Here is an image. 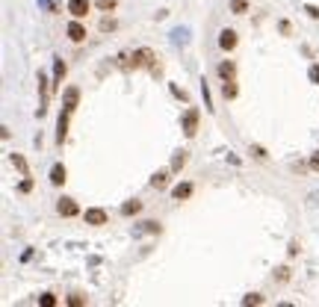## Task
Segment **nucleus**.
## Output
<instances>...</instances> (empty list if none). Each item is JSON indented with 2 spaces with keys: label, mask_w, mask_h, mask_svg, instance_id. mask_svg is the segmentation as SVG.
<instances>
[{
  "label": "nucleus",
  "mask_w": 319,
  "mask_h": 307,
  "mask_svg": "<svg viewBox=\"0 0 319 307\" xmlns=\"http://www.w3.org/2000/svg\"><path fill=\"white\" fill-rule=\"evenodd\" d=\"M192 189H195L192 184H178L174 189H172V198H174V201H186V198L192 195Z\"/></svg>",
  "instance_id": "nucleus-14"
},
{
  "label": "nucleus",
  "mask_w": 319,
  "mask_h": 307,
  "mask_svg": "<svg viewBox=\"0 0 319 307\" xmlns=\"http://www.w3.org/2000/svg\"><path fill=\"white\" fill-rule=\"evenodd\" d=\"M236 42H240V38H236V30H230V27H224V30L219 32V48H222L224 54H230V50L236 48Z\"/></svg>",
  "instance_id": "nucleus-7"
},
{
  "label": "nucleus",
  "mask_w": 319,
  "mask_h": 307,
  "mask_svg": "<svg viewBox=\"0 0 319 307\" xmlns=\"http://www.w3.org/2000/svg\"><path fill=\"white\" fill-rule=\"evenodd\" d=\"M287 251H290V257H296V254H298V242L292 240V242H290V248H287Z\"/></svg>",
  "instance_id": "nucleus-35"
},
{
  "label": "nucleus",
  "mask_w": 319,
  "mask_h": 307,
  "mask_svg": "<svg viewBox=\"0 0 319 307\" xmlns=\"http://www.w3.org/2000/svg\"><path fill=\"white\" fill-rule=\"evenodd\" d=\"M95 6L100 12H112V9L118 6V0H95Z\"/></svg>",
  "instance_id": "nucleus-20"
},
{
  "label": "nucleus",
  "mask_w": 319,
  "mask_h": 307,
  "mask_svg": "<svg viewBox=\"0 0 319 307\" xmlns=\"http://www.w3.org/2000/svg\"><path fill=\"white\" fill-rule=\"evenodd\" d=\"M308 74H310V80L319 86V65H310V71H308Z\"/></svg>",
  "instance_id": "nucleus-33"
},
{
  "label": "nucleus",
  "mask_w": 319,
  "mask_h": 307,
  "mask_svg": "<svg viewBox=\"0 0 319 307\" xmlns=\"http://www.w3.org/2000/svg\"><path fill=\"white\" fill-rule=\"evenodd\" d=\"M222 94H224V100H234V98L240 94V89H236V80H222Z\"/></svg>",
  "instance_id": "nucleus-15"
},
{
  "label": "nucleus",
  "mask_w": 319,
  "mask_h": 307,
  "mask_svg": "<svg viewBox=\"0 0 319 307\" xmlns=\"http://www.w3.org/2000/svg\"><path fill=\"white\" fill-rule=\"evenodd\" d=\"M139 230H145V234H160L162 228H160V222H142V228Z\"/></svg>",
  "instance_id": "nucleus-21"
},
{
  "label": "nucleus",
  "mask_w": 319,
  "mask_h": 307,
  "mask_svg": "<svg viewBox=\"0 0 319 307\" xmlns=\"http://www.w3.org/2000/svg\"><path fill=\"white\" fill-rule=\"evenodd\" d=\"M65 71H68V65H65L60 56H56V60H54V92H60V89H62Z\"/></svg>",
  "instance_id": "nucleus-10"
},
{
  "label": "nucleus",
  "mask_w": 319,
  "mask_h": 307,
  "mask_svg": "<svg viewBox=\"0 0 319 307\" xmlns=\"http://www.w3.org/2000/svg\"><path fill=\"white\" fill-rule=\"evenodd\" d=\"M248 6H252L248 0H230V12H234V15H246Z\"/></svg>",
  "instance_id": "nucleus-19"
},
{
  "label": "nucleus",
  "mask_w": 319,
  "mask_h": 307,
  "mask_svg": "<svg viewBox=\"0 0 319 307\" xmlns=\"http://www.w3.org/2000/svg\"><path fill=\"white\" fill-rule=\"evenodd\" d=\"M30 189H32V178H30V174H24V180L18 184V192H24V195H27Z\"/></svg>",
  "instance_id": "nucleus-26"
},
{
  "label": "nucleus",
  "mask_w": 319,
  "mask_h": 307,
  "mask_svg": "<svg viewBox=\"0 0 319 307\" xmlns=\"http://www.w3.org/2000/svg\"><path fill=\"white\" fill-rule=\"evenodd\" d=\"M168 174H172V168H160V172H154L151 186H154V189H166V186H168Z\"/></svg>",
  "instance_id": "nucleus-12"
},
{
  "label": "nucleus",
  "mask_w": 319,
  "mask_h": 307,
  "mask_svg": "<svg viewBox=\"0 0 319 307\" xmlns=\"http://www.w3.org/2000/svg\"><path fill=\"white\" fill-rule=\"evenodd\" d=\"M38 304H42V307H56V296H50V292H44V296L38 298Z\"/></svg>",
  "instance_id": "nucleus-25"
},
{
  "label": "nucleus",
  "mask_w": 319,
  "mask_h": 307,
  "mask_svg": "<svg viewBox=\"0 0 319 307\" xmlns=\"http://www.w3.org/2000/svg\"><path fill=\"white\" fill-rule=\"evenodd\" d=\"M278 30L284 32V36H290V32H292V27H290V21H281V24H278Z\"/></svg>",
  "instance_id": "nucleus-34"
},
{
  "label": "nucleus",
  "mask_w": 319,
  "mask_h": 307,
  "mask_svg": "<svg viewBox=\"0 0 319 307\" xmlns=\"http://www.w3.org/2000/svg\"><path fill=\"white\" fill-rule=\"evenodd\" d=\"M304 12H308L314 21H319V6H314V3H304Z\"/></svg>",
  "instance_id": "nucleus-29"
},
{
  "label": "nucleus",
  "mask_w": 319,
  "mask_h": 307,
  "mask_svg": "<svg viewBox=\"0 0 319 307\" xmlns=\"http://www.w3.org/2000/svg\"><path fill=\"white\" fill-rule=\"evenodd\" d=\"M65 180H68V172H65L62 162H56V166L50 168V184H54V186H62Z\"/></svg>",
  "instance_id": "nucleus-11"
},
{
  "label": "nucleus",
  "mask_w": 319,
  "mask_h": 307,
  "mask_svg": "<svg viewBox=\"0 0 319 307\" xmlns=\"http://www.w3.org/2000/svg\"><path fill=\"white\" fill-rule=\"evenodd\" d=\"M184 166H186V151H178L174 156H172V166H168V168H172V174H178Z\"/></svg>",
  "instance_id": "nucleus-16"
},
{
  "label": "nucleus",
  "mask_w": 319,
  "mask_h": 307,
  "mask_svg": "<svg viewBox=\"0 0 319 307\" xmlns=\"http://www.w3.org/2000/svg\"><path fill=\"white\" fill-rule=\"evenodd\" d=\"M168 89H172V94H174V98H180V100H184V104H190V98H186V92H184V89H178V86H174V83H172V86H168Z\"/></svg>",
  "instance_id": "nucleus-28"
},
{
  "label": "nucleus",
  "mask_w": 319,
  "mask_h": 307,
  "mask_svg": "<svg viewBox=\"0 0 319 307\" xmlns=\"http://www.w3.org/2000/svg\"><path fill=\"white\" fill-rule=\"evenodd\" d=\"M68 304H71V307H83V304H86V296L74 292V296H68Z\"/></svg>",
  "instance_id": "nucleus-24"
},
{
  "label": "nucleus",
  "mask_w": 319,
  "mask_h": 307,
  "mask_svg": "<svg viewBox=\"0 0 319 307\" xmlns=\"http://www.w3.org/2000/svg\"><path fill=\"white\" fill-rule=\"evenodd\" d=\"M219 77H222V80H236V65L230 60L219 62Z\"/></svg>",
  "instance_id": "nucleus-13"
},
{
  "label": "nucleus",
  "mask_w": 319,
  "mask_h": 307,
  "mask_svg": "<svg viewBox=\"0 0 319 307\" xmlns=\"http://www.w3.org/2000/svg\"><path fill=\"white\" fill-rule=\"evenodd\" d=\"M65 9H68V15H71V18H80V21H83V18L89 15L92 3H89V0H68V6H65Z\"/></svg>",
  "instance_id": "nucleus-3"
},
{
  "label": "nucleus",
  "mask_w": 319,
  "mask_h": 307,
  "mask_svg": "<svg viewBox=\"0 0 319 307\" xmlns=\"http://www.w3.org/2000/svg\"><path fill=\"white\" fill-rule=\"evenodd\" d=\"M68 38H71V42H74V44H83V42H86V36H89V32H86V27H83V24H80V18H74V21H71V24H68Z\"/></svg>",
  "instance_id": "nucleus-5"
},
{
  "label": "nucleus",
  "mask_w": 319,
  "mask_h": 307,
  "mask_svg": "<svg viewBox=\"0 0 319 307\" xmlns=\"http://www.w3.org/2000/svg\"><path fill=\"white\" fill-rule=\"evenodd\" d=\"M201 94H204V106H207V110H213V100H210V92H207V83L201 86Z\"/></svg>",
  "instance_id": "nucleus-32"
},
{
  "label": "nucleus",
  "mask_w": 319,
  "mask_h": 307,
  "mask_svg": "<svg viewBox=\"0 0 319 307\" xmlns=\"http://www.w3.org/2000/svg\"><path fill=\"white\" fill-rule=\"evenodd\" d=\"M198 118H201V112H198L195 106H190V110L184 112V118H180V127H184V133H186L190 139L198 133Z\"/></svg>",
  "instance_id": "nucleus-2"
},
{
  "label": "nucleus",
  "mask_w": 319,
  "mask_h": 307,
  "mask_svg": "<svg viewBox=\"0 0 319 307\" xmlns=\"http://www.w3.org/2000/svg\"><path fill=\"white\" fill-rule=\"evenodd\" d=\"M124 68L128 71H136V68H151V74H160V65H157V56H154V50L151 48H139V50H133L124 62Z\"/></svg>",
  "instance_id": "nucleus-1"
},
{
  "label": "nucleus",
  "mask_w": 319,
  "mask_h": 307,
  "mask_svg": "<svg viewBox=\"0 0 319 307\" xmlns=\"http://www.w3.org/2000/svg\"><path fill=\"white\" fill-rule=\"evenodd\" d=\"M9 160H12V166H15V168H18L21 174H30V166H27V160H24L21 154H12Z\"/></svg>",
  "instance_id": "nucleus-18"
},
{
  "label": "nucleus",
  "mask_w": 319,
  "mask_h": 307,
  "mask_svg": "<svg viewBox=\"0 0 319 307\" xmlns=\"http://www.w3.org/2000/svg\"><path fill=\"white\" fill-rule=\"evenodd\" d=\"M275 278H278L281 284H287L290 280V266H278V269H275Z\"/></svg>",
  "instance_id": "nucleus-23"
},
{
  "label": "nucleus",
  "mask_w": 319,
  "mask_h": 307,
  "mask_svg": "<svg viewBox=\"0 0 319 307\" xmlns=\"http://www.w3.org/2000/svg\"><path fill=\"white\" fill-rule=\"evenodd\" d=\"M83 218H86V224H92V228H100V224H106V222H110L106 210H100V207H89V210L83 213Z\"/></svg>",
  "instance_id": "nucleus-4"
},
{
  "label": "nucleus",
  "mask_w": 319,
  "mask_h": 307,
  "mask_svg": "<svg viewBox=\"0 0 319 307\" xmlns=\"http://www.w3.org/2000/svg\"><path fill=\"white\" fill-rule=\"evenodd\" d=\"M248 151L254 154L257 160H266V156H269V154H266V148H263V145H252V148H248Z\"/></svg>",
  "instance_id": "nucleus-27"
},
{
  "label": "nucleus",
  "mask_w": 319,
  "mask_h": 307,
  "mask_svg": "<svg viewBox=\"0 0 319 307\" xmlns=\"http://www.w3.org/2000/svg\"><path fill=\"white\" fill-rule=\"evenodd\" d=\"M68 116H71V112L62 110V112H60V122H56V145H60V148H62L65 139H68Z\"/></svg>",
  "instance_id": "nucleus-9"
},
{
  "label": "nucleus",
  "mask_w": 319,
  "mask_h": 307,
  "mask_svg": "<svg viewBox=\"0 0 319 307\" xmlns=\"http://www.w3.org/2000/svg\"><path fill=\"white\" fill-rule=\"evenodd\" d=\"M77 104H80V89H77V86H68V89L62 92V106L68 110V112H74Z\"/></svg>",
  "instance_id": "nucleus-8"
},
{
  "label": "nucleus",
  "mask_w": 319,
  "mask_h": 307,
  "mask_svg": "<svg viewBox=\"0 0 319 307\" xmlns=\"http://www.w3.org/2000/svg\"><path fill=\"white\" fill-rule=\"evenodd\" d=\"M308 168H310V172H319V151L310 154V162H308Z\"/></svg>",
  "instance_id": "nucleus-31"
},
{
  "label": "nucleus",
  "mask_w": 319,
  "mask_h": 307,
  "mask_svg": "<svg viewBox=\"0 0 319 307\" xmlns=\"http://www.w3.org/2000/svg\"><path fill=\"white\" fill-rule=\"evenodd\" d=\"M56 213L62 216V218H71V216H80V207H77L74 198H60L56 201Z\"/></svg>",
  "instance_id": "nucleus-6"
},
{
  "label": "nucleus",
  "mask_w": 319,
  "mask_h": 307,
  "mask_svg": "<svg viewBox=\"0 0 319 307\" xmlns=\"http://www.w3.org/2000/svg\"><path fill=\"white\" fill-rule=\"evenodd\" d=\"M116 27H118V24H116V21H112V18H104V21H100V30H104V32L116 30Z\"/></svg>",
  "instance_id": "nucleus-30"
},
{
  "label": "nucleus",
  "mask_w": 319,
  "mask_h": 307,
  "mask_svg": "<svg viewBox=\"0 0 319 307\" xmlns=\"http://www.w3.org/2000/svg\"><path fill=\"white\" fill-rule=\"evenodd\" d=\"M136 213H142V201H128V204H122V216H136Z\"/></svg>",
  "instance_id": "nucleus-17"
},
{
  "label": "nucleus",
  "mask_w": 319,
  "mask_h": 307,
  "mask_svg": "<svg viewBox=\"0 0 319 307\" xmlns=\"http://www.w3.org/2000/svg\"><path fill=\"white\" fill-rule=\"evenodd\" d=\"M242 304H246V307H252V304H263V296H260V292H252V296H246V298H242Z\"/></svg>",
  "instance_id": "nucleus-22"
}]
</instances>
